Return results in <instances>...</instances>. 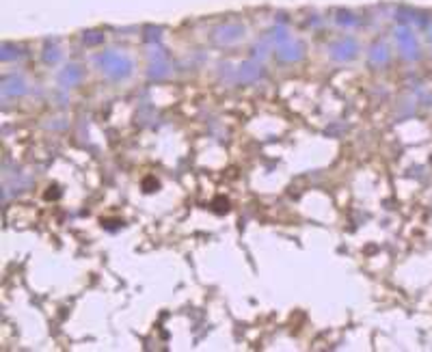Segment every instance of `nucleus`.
I'll list each match as a JSON object with an SVG mask.
<instances>
[{
	"mask_svg": "<svg viewBox=\"0 0 432 352\" xmlns=\"http://www.w3.org/2000/svg\"><path fill=\"white\" fill-rule=\"evenodd\" d=\"M104 39V35L99 33H85V43H99Z\"/></svg>",
	"mask_w": 432,
	"mask_h": 352,
	"instance_id": "39448f33",
	"label": "nucleus"
},
{
	"mask_svg": "<svg viewBox=\"0 0 432 352\" xmlns=\"http://www.w3.org/2000/svg\"><path fill=\"white\" fill-rule=\"evenodd\" d=\"M218 41H225V43H229V41H236L238 37L242 35V28L240 26H225V28H221L218 30Z\"/></svg>",
	"mask_w": 432,
	"mask_h": 352,
	"instance_id": "7ed1b4c3",
	"label": "nucleus"
},
{
	"mask_svg": "<svg viewBox=\"0 0 432 352\" xmlns=\"http://www.w3.org/2000/svg\"><path fill=\"white\" fill-rule=\"evenodd\" d=\"M2 86H4V93L7 95H17V93H24V82L22 80H17V78H11V80H4L2 82Z\"/></svg>",
	"mask_w": 432,
	"mask_h": 352,
	"instance_id": "20e7f679",
	"label": "nucleus"
},
{
	"mask_svg": "<svg viewBox=\"0 0 432 352\" xmlns=\"http://www.w3.org/2000/svg\"><path fill=\"white\" fill-rule=\"evenodd\" d=\"M99 65L117 78L130 73V61L123 59V57H112V54H108V57H99Z\"/></svg>",
	"mask_w": 432,
	"mask_h": 352,
	"instance_id": "f257e3e1",
	"label": "nucleus"
},
{
	"mask_svg": "<svg viewBox=\"0 0 432 352\" xmlns=\"http://www.w3.org/2000/svg\"><path fill=\"white\" fill-rule=\"evenodd\" d=\"M354 52H356V46H354V41L352 39H344V41H340L337 46L333 48V57L335 59H340V61H344V59H352L354 57Z\"/></svg>",
	"mask_w": 432,
	"mask_h": 352,
	"instance_id": "f03ea898",
	"label": "nucleus"
},
{
	"mask_svg": "<svg viewBox=\"0 0 432 352\" xmlns=\"http://www.w3.org/2000/svg\"><path fill=\"white\" fill-rule=\"evenodd\" d=\"M63 80L76 82V80H78V71H76V67H70V71H65V73H63Z\"/></svg>",
	"mask_w": 432,
	"mask_h": 352,
	"instance_id": "423d86ee",
	"label": "nucleus"
}]
</instances>
